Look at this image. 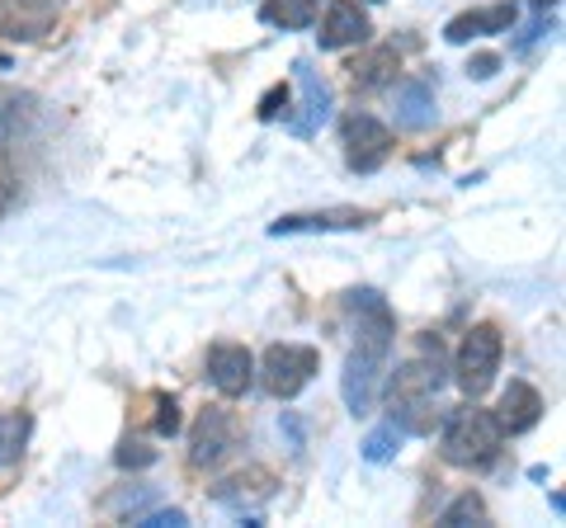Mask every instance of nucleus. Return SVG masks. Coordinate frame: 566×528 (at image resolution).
Returning <instances> with one entry per match:
<instances>
[{
  "label": "nucleus",
  "mask_w": 566,
  "mask_h": 528,
  "mask_svg": "<svg viewBox=\"0 0 566 528\" xmlns=\"http://www.w3.org/2000/svg\"><path fill=\"white\" fill-rule=\"evenodd\" d=\"M349 307L359 311V340H354L349 359H345V373H340V397L349 415H368L378 406V392H382V373H387V349H392V311L387 303L364 288L349 297Z\"/></svg>",
  "instance_id": "f257e3e1"
},
{
  "label": "nucleus",
  "mask_w": 566,
  "mask_h": 528,
  "mask_svg": "<svg viewBox=\"0 0 566 528\" xmlns=\"http://www.w3.org/2000/svg\"><path fill=\"white\" fill-rule=\"evenodd\" d=\"M501 425L495 415L482 406H463L444 420V434H439V453L453 467H486L495 453H501Z\"/></svg>",
  "instance_id": "f03ea898"
},
{
  "label": "nucleus",
  "mask_w": 566,
  "mask_h": 528,
  "mask_svg": "<svg viewBox=\"0 0 566 528\" xmlns=\"http://www.w3.org/2000/svg\"><path fill=\"white\" fill-rule=\"evenodd\" d=\"M501 355H505V345H501V330L495 326H472L463 336V345H458L453 373H458V387H463L472 401L482 392H491L495 373H501Z\"/></svg>",
  "instance_id": "7ed1b4c3"
},
{
  "label": "nucleus",
  "mask_w": 566,
  "mask_h": 528,
  "mask_svg": "<svg viewBox=\"0 0 566 528\" xmlns=\"http://www.w3.org/2000/svg\"><path fill=\"white\" fill-rule=\"evenodd\" d=\"M316 368H322V355H316L312 345H270L260 359V382L270 397L289 401L312 382Z\"/></svg>",
  "instance_id": "20e7f679"
},
{
  "label": "nucleus",
  "mask_w": 566,
  "mask_h": 528,
  "mask_svg": "<svg viewBox=\"0 0 566 528\" xmlns=\"http://www.w3.org/2000/svg\"><path fill=\"white\" fill-rule=\"evenodd\" d=\"M387 156H392V133H387V123H378L374 114H349L345 118V161L349 170H378Z\"/></svg>",
  "instance_id": "39448f33"
},
{
  "label": "nucleus",
  "mask_w": 566,
  "mask_h": 528,
  "mask_svg": "<svg viewBox=\"0 0 566 528\" xmlns=\"http://www.w3.org/2000/svg\"><path fill=\"white\" fill-rule=\"evenodd\" d=\"M232 448H237V420L227 411H218V406H208L199 415V425H193V434H189V463L193 467H218Z\"/></svg>",
  "instance_id": "423d86ee"
},
{
  "label": "nucleus",
  "mask_w": 566,
  "mask_h": 528,
  "mask_svg": "<svg viewBox=\"0 0 566 528\" xmlns=\"http://www.w3.org/2000/svg\"><path fill=\"white\" fill-rule=\"evenodd\" d=\"M368 33H374V24H368V14L354 0H326V20H322V33H316L326 52L359 47L368 43Z\"/></svg>",
  "instance_id": "0eeeda50"
},
{
  "label": "nucleus",
  "mask_w": 566,
  "mask_h": 528,
  "mask_svg": "<svg viewBox=\"0 0 566 528\" xmlns=\"http://www.w3.org/2000/svg\"><path fill=\"white\" fill-rule=\"evenodd\" d=\"M208 378L222 397H245V387L255 382V359L245 345H218L208 355Z\"/></svg>",
  "instance_id": "6e6552de"
},
{
  "label": "nucleus",
  "mask_w": 566,
  "mask_h": 528,
  "mask_svg": "<svg viewBox=\"0 0 566 528\" xmlns=\"http://www.w3.org/2000/svg\"><path fill=\"white\" fill-rule=\"evenodd\" d=\"M293 72H297V85H303V109L289 118V128L297 137H312V133H322V123L331 118V85L322 81V72H312V62H297Z\"/></svg>",
  "instance_id": "1a4fd4ad"
},
{
  "label": "nucleus",
  "mask_w": 566,
  "mask_h": 528,
  "mask_svg": "<svg viewBox=\"0 0 566 528\" xmlns=\"http://www.w3.org/2000/svg\"><path fill=\"white\" fill-rule=\"evenodd\" d=\"M538 420H543V397H538V387L510 382L505 392H501V406H495V425H501V434H524V430H534Z\"/></svg>",
  "instance_id": "9d476101"
},
{
  "label": "nucleus",
  "mask_w": 566,
  "mask_h": 528,
  "mask_svg": "<svg viewBox=\"0 0 566 528\" xmlns=\"http://www.w3.org/2000/svg\"><path fill=\"white\" fill-rule=\"evenodd\" d=\"M212 500L232 505V509H251V505L274 500V472L270 467H245V472H237V477L212 486Z\"/></svg>",
  "instance_id": "9b49d317"
},
{
  "label": "nucleus",
  "mask_w": 566,
  "mask_h": 528,
  "mask_svg": "<svg viewBox=\"0 0 566 528\" xmlns=\"http://www.w3.org/2000/svg\"><path fill=\"white\" fill-rule=\"evenodd\" d=\"M515 29V6H491V10H468L458 14V20H449L444 39L449 43H468V39H482V33H510Z\"/></svg>",
  "instance_id": "f8f14e48"
},
{
  "label": "nucleus",
  "mask_w": 566,
  "mask_h": 528,
  "mask_svg": "<svg viewBox=\"0 0 566 528\" xmlns=\"http://www.w3.org/2000/svg\"><path fill=\"white\" fill-rule=\"evenodd\" d=\"M387 411H392V425L401 434H430L439 425V411H434V392H401V397H387Z\"/></svg>",
  "instance_id": "ddd939ff"
},
{
  "label": "nucleus",
  "mask_w": 566,
  "mask_h": 528,
  "mask_svg": "<svg viewBox=\"0 0 566 528\" xmlns=\"http://www.w3.org/2000/svg\"><path fill=\"white\" fill-rule=\"evenodd\" d=\"M397 123L411 133H424L434 123V91L424 81H401L397 85Z\"/></svg>",
  "instance_id": "4468645a"
},
{
  "label": "nucleus",
  "mask_w": 566,
  "mask_h": 528,
  "mask_svg": "<svg viewBox=\"0 0 566 528\" xmlns=\"http://www.w3.org/2000/svg\"><path fill=\"white\" fill-rule=\"evenodd\" d=\"M322 14V0H264L260 20L274 29H312Z\"/></svg>",
  "instance_id": "2eb2a0df"
},
{
  "label": "nucleus",
  "mask_w": 566,
  "mask_h": 528,
  "mask_svg": "<svg viewBox=\"0 0 566 528\" xmlns=\"http://www.w3.org/2000/svg\"><path fill=\"white\" fill-rule=\"evenodd\" d=\"M349 72H354V85H364V91H378V85H387V81L401 72L397 47H374L364 62H354Z\"/></svg>",
  "instance_id": "dca6fc26"
},
{
  "label": "nucleus",
  "mask_w": 566,
  "mask_h": 528,
  "mask_svg": "<svg viewBox=\"0 0 566 528\" xmlns=\"http://www.w3.org/2000/svg\"><path fill=\"white\" fill-rule=\"evenodd\" d=\"M368 213H349V208H340V213H316V218H283L274 222V236L283 232H307V226H322V232H331V226H364Z\"/></svg>",
  "instance_id": "f3484780"
},
{
  "label": "nucleus",
  "mask_w": 566,
  "mask_h": 528,
  "mask_svg": "<svg viewBox=\"0 0 566 528\" xmlns=\"http://www.w3.org/2000/svg\"><path fill=\"white\" fill-rule=\"evenodd\" d=\"M439 524H444V528H482L486 524V500L476 496V490H463V496H458L444 515H439Z\"/></svg>",
  "instance_id": "a211bd4d"
},
{
  "label": "nucleus",
  "mask_w": 566,
  "mask_h": 528,
  "mask_svg": "<svg viewBox=\"0 0 566 528\" xmlns=\"http://www.w3.org/2000/svg\"><path fill=\"white\" fill-rule=\"evenodd\" d=\"M397 448H401V430L392 425V420H387L382 430H374V434L364 439V457H368V463H392Z\"/></svg>",
  "instance_id": "6ab92c4d"
},
{
  "label": "nucleus",
  "mask_w": 566,
  "mask_h": 528,
  "mask_svg": "<svg viewBox=\"0 0 566 528\" xmlns=\"http://www.w3.org/2000/svg\"><path fill=\"white\" fill-rule=\"evenodd\" d=\"M24 434H29L24 415H6V420H0V467H10L14 457L24 453Z\"/></svg>",
  "instance_id": "aec40b11"
},
{
  "label": "nucleus",
  "mask_w": 566,
  "mask_h": 528,
  "mask_svg": "<svg viewBox=\"0 0 566 528\" xmlns=\"http://www.w3.org/2000/svg\"><path fill=\"white\" fill-rule=\"evenodd\" d=\"M156 463V448L137 444V439H123L118 444V467H151Z\"/></svg>",
  "instance_id": "412c9836"
},
{
  "label": "nucleus",
  "mask_w": 566,
  "mask_h": 528,
  "mask_svg": "<svg viewBox=\"0 0 566 528\" xmlns=\"http://www.w3.org/2000/svg\"><path fill=\"white\" fill-rule=\"evenodd\" d=\"M156 434H180V401L156 397Z\"/></svg>",
  "instance_id": "4be33fe9"
},
{
  "label": "nucleus",
  "mask_w": 566,
  "mask_h": 528,
  "mask_svg": "<svg viewBox=\"0 0 566 528\" xmlns=\"http://www.w3.org/2000/svg\"><path fill=\"white\" fill-rule=\"evenodd\" d=\"M185 524H189L185 509H156V515H142L137 519V528H185Z\"/></svg>",
  "instance_id": "5701e85b"
},
{
  "label": "nucleus",
  "mask_w": 566,
  "mask_h": 528,
  "mask_svg": "<svg viewBox=\"0 0 566 528\" xmlns=\"http://www.w3.org/2000/svg\"><path fill=\"white\" fill-rule=\"evenodd\" d=\"M279 109H289V85H274V91L260 99V118H279Z\"/></svg>",
  "instance_id": "b1692460"
},
{
  "label": "nucleus",
  "mask_w": 566,
  "mask_h": 528,
  "mask_svg": "<svg viewBox=\"0 0 566 528\" xmlns=\"http://www.w3.org/2000/svg\"><path fill=\"white\" fill-rule=\"evenodd\" d=\"M495 66H501V57H495V52H476V57L468 62V76H472V81H486V76H495Z\"/></svg>",
  "instance_id": "393cba45"
},
{
  "label": "nucleus",
  "mask_w": 566,
  "mask_h": 528,
  "mask_svg": "<svg viewBox=\"0 0 566 528\" xmlns=\"http://www.w3.org/2000/svg\"><path fill=\"white\" fill-rule=\"evenodd\" d=\"M534 6H538V10H553V6H562V0H534Z\"/></svg>",
  "instance_id": "a878e982"
},
{
  "label": "nucleus",
  "mask_w": 566,
  "mask_h": 528,
  "mask_svg": "<svg viewBox=\"0 0 566 528\" xmlns=\"http://www.w3.org/2000/svg\"><path fill=\"white\" fill-rule=\"evenodd\" d=\"M52 6H62V0H52Z\"/></svg>",
  "instance_id": "bb28decb"
}]
</instances>
